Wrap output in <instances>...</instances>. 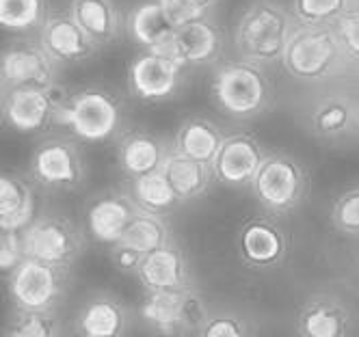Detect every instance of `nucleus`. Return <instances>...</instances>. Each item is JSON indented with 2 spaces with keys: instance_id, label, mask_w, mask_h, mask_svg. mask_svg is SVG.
I'll use <instances>...</instances> for the list:
<instances>
[{
  "instance_id": "1",
  "label": "nucleus",
  "mask_w": 359,
  "mask_h": 337,
  "mask_svg": "<svg viewBox=\"0 0 359 337\" xmlns=\"http://www.w3.org/2000/svg\"><path fill=\"white\" fill-rule=\"evenodd\" d=\"M297 24L292 9L279 0H249L234 24L236 55L264 67L281 65Z\"/></svg>"
},
{
  "instance_id": "2",
  "label": "nucleus",
  "mask_w": 359,
  "mask_h": 337,
  "mask_svg": "<svg viewBox=\"0 0 359 337\" xmlns=\"http://www.w3.org/2000/svg\"><path fill=\"white\" fill-rule=\"evenodd\" d=\"M126 99L109 87L67 91L59 104L55 125L65 128L83 143H109L126 132Z\"/></svg>"
},
{
  "instance_id": "3",
  "label": "nucleus",
  "mask_w": 359,
  "mask_h": 337,
  "mask_svg": "<svg viewBox=\"0 0 359 337\" xmlns=\"http://www.w3.org/2000/svg\"><path fill=\"white\" fill-rule=\"evenodd\" d=\"M215 106L229 119L251 121L266 115L275 102V87L264 65L247 59L219 63L210 78Z\"/></svg>"
},
{
  "instance_id": "4",
  "label": "nucleus",
  "mask_w": 359,
  "mask_h": 337,
  "mask_svg": "<svg viewBox=\"0 0 359 337\" xmlns=\"http://www.w3.org/2000/svg\"><path fill=\"white\" fill-rule=\"evenodd\" d=\"M281 67L299 83H325L348 65L333 24H297Z\"/></svg>"
},
{
  "instance_id": "5",
  "label": "nucleus",
  "mask_w": 359,
  "mask_h": 337,
  "mask_svg": "<svg viewBox=\"0 0 359 337\" xmlns=\"http://www.w3.org/2000/svg\"><path fill=\"white\" fill-rule=\"evenodd\" d=\"M307 184H310L307 171L294 156L266 151L249 188L266 214L284 219L301 207L307 195Z\"/></svg>"
},
{
  "instance_id": "6",
  "label": "nucleus",
  "mask_w": 359,
  "mask_h": 337,
  "mask_svg": "<svg viewBox=\"0 0 359 337\" xmlns=\"http://www.w3.org/2000/svg\"><path fill=\"white\" fill-rule=\"evenodd\" d=\"M87 160L79 139L50 135L35 143L29 158V177L46 193H74L87 181Z\"/></svg>"
},
{
  "instance_id": "7",
  "label": "nucleus",
  "mask_w": 359,
  "mask_h": 337,
  "mask_svg": "<svg viewBox=\"0 0 359 337\" xmlns=\"http://www.w3.org/2000/svg\"><path fill=\"white\" fill-rule=\"evenodd\" d=\"M139 316L143 324L163 335H199L208 307L195 288L145 290Z\"/></svg>"
},
{
  "instance_id": "8",
  "label": "nucleus",
  "mask_w": 359,
  "mask_h": 337,
  "mask_svg": "<svg viewBox=\"0 0 359 337\" xmlns=\"http://www.w3.org/2000/svg\"><path fill=\"white\" fill-rule=\"evenodd\" d=\"M69 283V268L35 257H27L7 275V290L13 307L27 309H59L72 288Z\"/></svg>"
},
{
  "instance_id": "9",
  "label": "nucleus",
  "mask_w": 359,
  "mask_h": 337,
  "mask_svg": "<svg viewBox=\"0 0 359 337\" xmlns=\"http://www.w3.org/2000/svg\"><path fill=\"white\" fill-rule=\"evenodd\" d=\"M22 242L27 257L72 268L85 251V233L69 219L46 212L22 229Z\"/></svg>"
},
{
  "instance_id": "10",
  "label": "nucleus",
  "mask_w": 359,
  "mask_h": 337,
  "mask_svg": "<svg viewBox=\"0 0 359 337\" xmlns=\"http://www.w3.org/2000/svg\"><path fill=\"white\" fill-rule=\"evenodd\" d=\"M187 74L165 50H141L128 65V91L145 104L169 102L184 89Z\"/></svg>"
},
{
  "instance_id": "11",
  "label": "nucleus",
  "mask_w": 359,
  "mask_h": 337,
  "mask_svg": "<svg viewBox=\"0 0 359 337\" xmlns=\"http://www.w3.org/2000/svg\"><path fill=\"white\" fill-rule=\"evenodd\" d=\"M59 71L61 65L48 55L39 39L18 37L7 43L3 55V91L22 87H57Z\"/></svg>"
},
{
  "instance_id": "12",
  "label": "nucleus",
  "mask_w": 359,
  "mask_h": 337,
  "mask_svg": "<svg viewBox=\"0 0 359 337\" xmlns=\"http://www.w3.org/2000/svg\"><path fill=\"white\" fill-rule=\"evenodd\" d=\"M59 85L48 89L22 87L3 91V119L20 135H37L55 125L59 104L65 97Z\"/></svg>"
},
{
  "instance_id": "13",
  "label": "nucleus",
  "mask_w": 359,
  "mask_h": 337,
  "mask_svg": "<svg viewBox=\"0 0 359 337\" xmlns=\"http://www.w3.org/2000/svg\"><path fill=\"white\" fill-rule=\"evenodd\" d=\"M305 128L327 145H346L359 137V99L351 93H327L305 113Z\"/></svg>"
},
{
  "instance_id": "14",
  "label": "nucleus",
  "mask_w": 359,
  "mask_h": 337,
  "mask_svg": "<svg viewBox=\"0 0 359 337\" xmlns=\"http://www.w3.org/2000/svg\"><path fill=\"white\" fill-rule=\"evenodd\" d=\"M163 50L184 69H199L215 65L221 59L225 50V33L210 13L177 26Z\"/></svg>"
},
{
  "instance_id": "15",
  "label": "nucleus",
  "mask_w": 359,
  "mask_h": 337,
  "mask_svg": "<svg viewBox=\"0 0 359 337\" xmlns=\"http://www.w3.org/2000/svg\"><path fill=\"white\" fill-rule=\"evenodd\" d=\"M139 212L141 207L130 193L102 191L85 205V233L97 245L113 247L123 238Z\"/></svg>"
},
{
  "instance_id": "16",
  "label": "nucleus",
  "mask_w": 359,
  "mask_h": 337,
  "mask_svg": "<svg viewBox=\"0 0 359 337\" xmlns=\"http://www.w3.org/2000/svg\"><path fill=\"white\" fill-rule=\"evenodd\" d=\"M238 253L249 268H277L288 255V236L275 216H253L238 231Z\"/></svg>"
},
{
  "instance_id": "17",
  "label": "nucleus",
  "mask_w": 359,
  "mask_h": 337,
  "mask_svg": "<svg viewBox=\"0 0 359 337\" xmlns=\"http://www.w3.org/2000/svg\"><path fill=\"white\" fill-rule=\"evenodd\" d=\"M264 156L266 149L249 132L227 135L215 156V160L210 163L215 179L229 188H247L251 186Z\"/></svg>"
},
{
  "instance_id": "18",
  "label": "nucleus",
  "mask_w": 359,
  "mask_h": 337,
  "mask_svg": "<svg viewBox=\"0 0 359 337\" xmlns=\"http://www.w3.org/2000/svg\"><path fill=\"white\" fill-rule=\"evenodd\" d=\"M37 39L61 67L87 63L100 50L93 39L83 31V26L74 20L69 9L50 11Z\"/></svg>"
},
{
  "instance_id": "19",
  "label": "nucleus",
  "mask_w": 359,
  "mask_h": 337,
  "mask_svg": "<svg viewBox=\"0 0 359 337\" xmlns=\"http://www.w3.org/2000/svg\"><path fill=\"white\" fill-rule=\"evenodd\" d=\"M143 290H187L193 285V270L189 257L173 240L145 253L135 273Z\"/></svg>"
},
{
  "instance_id": "20",
  "label": "nucleus",
  "mask_w": 359,
  "mask_h": 337,
  "mask_svg": "<svg viewBox=\"0 0 359 337\" xmlns=\"http://www.w3.org/2000/svg\"><path fill=\"white\" fill-rule=\"evenodd\" d=\"M351 307L333 294H312L297 314V333L303 337H344L353 331Z\"/></svg>"
},
{
  "instance_id": "21",
  "label": "nucleus",
  "mask_w": 359,
  "mask_h": 337,
  "mask_svg": "<svg viewBox=\"0 0 359 337\" xmlns=\"http://www.w3.org/2000/svg\"><path fill=\"white\" fill-rule=\"evenodd\" d=\"M130 329V311L111 292L89 296L74 318V333L83 337H117Z\"/></svg>"
},
{
  "instance_id": "22",
  "label": "nucleus",
  "mask_w": 359,
  "mask_h": 337,
  "mask_svg": "<svg viewBox=\"0 0 359 337\" xmlns=\"http://www.w3.org/2000/svg\"><path fill=\"white\" fill-rule=\"evenodd\" d=\"M171 147L173 143L169 145L149 130H126L117 139V165L128 179H135L145 173L158 171Z\"/></svg>"
},
{
  "instance_id": "23",
  "label": "nucleus",
  "mask_w": 359,
  "mask_h": 337,
  "mask_svg": "<svg viewBox=\"0 0 359 337\" xmlns=\"http://www.w3.org/2000/svg\"><path fill=\"white\" fill-rule=\"evenodd\" d=\"M67 9L100 50L126 35V15L115 0H69Z\"/></svg>"
},
{
  "instance_id": "24",
  "label": "nucleus",
  "mask_w": 359,
  "mask_h": 337,
  "mask_svg": "<svg viewBox=\"0 0 359 337\" xmlns=\"http://www.w3.org/2000/svg\"><path fill=\"white\" fill-rule=\"evenodd\" d=\"M35 216V181L5 171L0 179V229L22 231Z\"/></svg>"
},
{
  "instance_id": "25",
  "label": "nucleus",
  "mask_w": 359,
  "mask_h": 337,
  "mask_svg": "<svg viewBox=\"0 0 359 337\" xmlns=\"http://www.w3.org/2000/svg\"><path fill=\"white\" fill-rule=\"evenodd\" d=\"M175 33L161 0H143L126 15V35L141 50H163Z\"/></svg>"
},
{
  "instance_id": "26",
  "label": "nucleus",
  "mask_w": 359,
  "mask_h": 337,
  "mask_svg": "<svg viewBox=\"0 0 359 337\" xmlns=\"http://www.w3.org/2000/svg\"><path fill=\"white\" fill-rule=\"evenodd\" d=\"M161 169L184 203L208 193L212 181H217L212 173V165L195 160L191 156L177 151L175 147L169 149Z\"/></svg>"
},
{
  "instance_id": "27",
  "label": "nucleus",
  "mask_w": 359,
  "mask_h": 337,
  "mask_svg": "<svg viewBox=\"0 0 359 337\" xmlns=\"http://www.w3.org/2000/svg\"><path fill=\"white\" fill-rule=\"evenodd\" d=\"M223 128L208 117H189L177 125L173 147L201 163H212L225 141Z\"/></svg>"
},
{
  "instance_id": "28",
  "label": "nucleus",
  "mask_w": 359,
  "mask_h": 337,
  "mask_svg": "<svg viewBox=\"0 0 359 337\" xmlns=\"http://www.w3.org/2000/svg\"><path fill=\"white\" fill-rule=\"evenodd\" d=\"M128 193L133 195L135 203L141 210L154 212V214H165V216L175 212L177 207L184 203L175 193V188L171 186V181L167 179L163 169L130 179V191Z\"/></svg>"
},
{
  "instance_id": "29",
  "label": "nucleus",
  "mask_w": 359,
  "mask_h": 337,
  "mask_svg": "<svg viewBox=\"0 0 359 337\" xmlns=\"http://www.w3.org/2000/svg\"><path fill=\"white\" fill-rule=\"evenodd\" d=\"M50 0H0V24L18 37L39 35L50 15Z\"/></svg>"
},
{
  "instance_id": "30",
  "label": "nucleus",
  "mask_w": 359,
  "mask_h": 337,
  "mask_svg": "<svg viewBox=\"0 0 359 337\" xmlns=\"http://www.w3.org/2000/svg\"><path fill=\"white\" fill-rule=\"evenodd\" d=\"M63 333L65 329L57 309L13 307L5 326V337H59Z\"/></svg>"
},
{
  "instance_id": "31",
  "label": "nucleus",
  "mask_w": 359,
  "mask_h": 337,
  "mask_svg": "<svg viewBox=\"0 0 359 337\" xmlns=\"http://www.w3.org/2000/svg\"><path fill=\"white\" fill-rule=\"evenodd\" d=\"M171 240H173V233H171L167 216L141 210L119 242L133 247V249H137V251H141L145 255V253L158 249V247H163V245H167Z\"/></svg>"
},
{
  "instance_id": "32",
  "label": "nucleus",
  "mask_w": 359,
  "mask_h": 337,
  "mask_svg": "<svg viewBox=\"0 0 359 337\" xmlns=\"http://www.w3.org/2000/svg\"><path fill=\"white\" fill-rule=\"evenodd\" d=\"M357 0H290V9L299 24H336Z\"/></svg>"
},
{
  "instance_id": "33",
  "label": "nucleus",
  "mask_w": 359,
  "mask_h": 337,
  "mask_svg": "<svg viewBox=\"0 0 359 337\" xmlns=\"http://www.w3.org/2000/svg\"><path fill=\"white\" fill-rule=\"evenodd\" d=\"M331 223L342 236L359 238V184L336 197L331 207Z\"/></svg>"
},
{
  "instance_id": "34",
  "label": "nucleus",
  "mask_w": 359,
  "mask_h": 337,
  "mask_svg": "<svg viewBox=\"0 0 359 337\" xmlns=\"http://www.w3.org/2000/svg\"><path fill=\"white\" fill-rule=\"evenodd\" d=\"M253 326L236 311H208L199 335L201 337H245L251 335Z\"/></svg>"
},
{
  "instance_id": "35",
  "label": "nucleus",
  "mask_w": 359,
  "mask_h": 337,
  "mask_svg": "<svg viewBox=\"0 0 359 337\" xmlns=\"http://www.w3.org/2000/svg\"><path fill=\"white\" fill-rule=\"evenodd\" d=\"M333 29H336L340 48L344 52L348 65L359 67V5L346 11L336 24H333Z\"/></svg>"
},
{
  "instance_id": "36",
  "label": "nucleus",
  "mask_w": 359,
  "mask_h": 337,
  "mask_svg": "<svg viewBox=\"0 0 359 337\" xmlns=\"http://www.w3.org/2000/svg\"><path fill=\"white\" fill-rule=\"evenodd\" d=\"M24 259H27V251H24L22 231L3 229V233H0V268H3V273L9 275Z\"/></svg>"
},
{
  "instance_id": "37",
  "label": "nucleus",
  "mask_w": 359,
  "mask_h": 337,
  "mask_svg": "<svg viewBox=\"0 0 359 337\" xmlns=\"http://www.w3.org/2000/svg\"><path fill=\"white\" fill-rule=\"evenodd\" d=\"M161 5L169 18V22L175 26H182V24H189L193 20H199L203 15H210L212 11L197 5L195 0H161Z\"/></svg>"
},
{
  "instance_id": "38",
  "label": "nucleus",
  "mask_w": 359,
  "mask_h": 337,
  "mask_svg": "<svg viewBox=\"0 0 359 337\" xmlns=\"http://www.w3.org/2000/svg\"><path fill=\"white\" fill-rule=\"evenodd\" d=\"M109 253H111V262L113 266L119 270V273H126V275H135L139 264L143 262V253L128 247L123 242H115L113 247H109Z\"/></svg>"
},
{
  "instance_id": "39",
  "label": "nucleus",
  "mask_w": 359,
  "mask_h": 337,
  "mask_svg": "<svg viewBox=\"0 0 359 337\" xmlns=\"http://www.w3.org/2000/svg\"><path fill=\"white\" fill-rule=\"evenodd\" d=\"M195 3H197V5H201V7H206V9H210V11H212V9H215V7H217L219 3H221V0H195Z\"/></svg>"
},
{
  "instance_id": "40",
  "label": "nucleus",
  "mask_w": 359,
  "mask_h": 337,
  "mask_svg": "<svg viewBox=\"0 0 359 337\" xmlns=\"http://www.w3.org/2000/svg\"><path fill=\"white\" fill-rule=\"evenodd\" d=\"M357 5H359V0H357Z\"/></svg>"
},
{
  "instance_id": "41",
  "label": "nucleus",
  "mask_w": 359,
  "mask_h": 337,
  "mask_svg": "<svg viewBox=\"0 0 359 337\" xmlns=\"http://www.w3.org/2000/svg\"><path fill=\"white\" fill-rule=\"evenodd\" d=\"M357 99H359V95H357Z\"/></svg>"
}]
</instances>
